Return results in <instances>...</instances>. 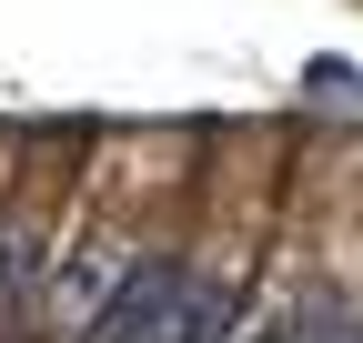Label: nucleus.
<instances>
[{
	"mask_svg": "<svg viewBox=\"0 0 363 343\" xmlns=\"http://www.w3.org/2000/svg\"><path fill=\"white\" fill-rule=\"evenodd\" d=\"M182 303H192V263H131L111 303L91 313V343H172Z\"/></svg>",
	"mask_w": 363,
	"mask_h": 343,
	"instance_id": "f257e3e1",
	"label": "nucleus"
},
{
	"mask_svg": "<svg viewBox=\"0 0 363 343\" xmlns=\"http://www.w3.org/2000/svg\"><path fill=\"white\" fill-rule=\"evenodd\" d=\"M233 313H242V293H233V283H192V303H182L172 343H222V333H233Z\"/></svg>",
	"mask_w": 363,
	"mask_h": 343,
	"instance_id": "f03ea898",
	"label": "nucleus"
},
{
	"mask_svg": "<svg viewBox=\"0 0 363 343\" xmlns=\"http://www.w3.org/2000/svg\"><path fill=\"white\" fill-rule=\"evenodd\" d=\"M333 323H343V293H333V283H313V293H303V303H293L283 323H262L252 343H323Z\"/></svg>",
	"mask_w": 363,
	"mask_h": 343,
	"instance_id": "7ed1b4c3",
	"label": "nucleus"
},
{
	"mask_svg": "<svg viewBox=\"0 0 363 343\" xmlns=\"http://www.w3.org/2000/svg\"><path fill=\"white\" fill-rule=\"evenodd\" d=\"M323 343H363V313H343V323H333V333H323Z\"/></svg>",
	"mask_w": 363,
	"mask_h": 343,
	"instance_id": "20e7f679",
	"label": "nucleus"
}]
</instances>
